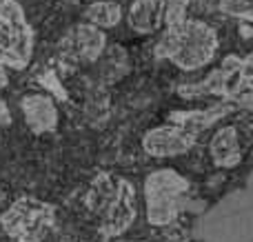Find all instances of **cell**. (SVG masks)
Instances as JSON below:
<instances>
[{"mask_svg": "<svg viewBox=\"0 0 253 242\" xmlns=\"http://www.w3.org/2000/svg\"><path fill=\"white\" fill-rule=\"evenodd\" d=\"M229 100H231L233 107H242V109L253 111V87H247V89H242V91L233 93Z\"/></svg>", "mask_w": 253, "mask_h": 242, "instance_id": "obj_19", "label": "cell"}, {"mask_svg": "<svg viewBox=\"0 0 253 242\" xmlns=\"http://www.w3.org/2000/svg\"><path fill=\"white\" fill-rule=\"evenodd\" d=\"M198 138L178 127H156L149 129L142 138V149L151 158H173L182 156L196 145Z\"/></svg>", "mask_w": 253, "mask_h": 242, "instance_id": "obj_8", "label": "cell"}, {"mask_svg": "<svg viewBox=\"0 0 253 242\" xmlns=\"http://www.w3.org/2000/svg\"><path fill=\"white\" fill-rule=\"evenodd\" d=\"M0 124L2 127H9L11 124V111H9L7 102H4V98L0 96Z\"/></svg>", "mask_w": 253, "mask_h": 242, "instance_id": "obj_20", "label": "cell"}, {"mask_svg": "<svg viewBox=\"0 0 253 242\" xmlns=\"http://www.w3.org/2000/svg\"><path fill=\"white\" fill-rule=\"evenodd\" d=\"M220 11L238 20L253 22V0H220Z\"/></svg>", "mask_w": 253, "mask_h": 242, "instance_id": "obj_15", "label": "cell"}, {"mask_svg": "<svg viewBox=\"0 0 253 242\" xmlns=\"http://www.w3.org/2000/svg\"><path fill=\"white\" fill-rule=\"evenodd\" d=\"M209 151L218 167H224V169L238 167L242 162V147H240V138H238V129L229 127V124L220 127L213 133V138H211Z\"/></svg>", "mask_w": 253, "mask_h": 242, "instance_id": "obj_12", "label": "cell"}, {"mask_svg": "<svg viewBox=\"0 0 253 242\" xmlns=\"http://www.w3.org/2000/svg\"><path fill=\"white\" fill-rule=\"evenodd\" d=\"M251 84H253V51H251L247 58H242V60H240V74H238V87H236V91H233V93L242 91V89L251 87ZM233 93H231V96H233ZM231 96H229V98H231Z\"/></svg>", "mask_w": 253, "mask_h": 242, "instance_id": "obj_17", "label": "cell"}, {"mask_svg": "<svg viewBox=\"0 0 253 242\" xmlns=\"http://www.w3.org/2000/svg\"><path fill=\"white\" fill-rule=\"evenodd\" d=\"M9 84V76H7V67L0 65V89H4Z\"/></svg>", "mask_w": 253, "mask_h": 242, "instance_id": "obj_21", "label": "cell"}, {"mask_svg": "<svg viewBox=\"0 0 253 242\" xmlns=\"http://www.w3.org/2000/svg\"><path fill=\"white\" fill-rule=\"evenodd\" d=\"M114 189H116V182H109V176L96 178L91 187V194L87 198V204L93 211H102L107 207V202L111 200V196H114Z\"/></svg>", "mask_w": 253, "mask_h": 242, "instance_id": "obj_14", "label": "cell"}, {"mask_svg": "<svg viewBox=\"0 0 253 242\" xmlns=\"http://www.w3.org/2000/svg\"><path fill=\"white\" fill-rule=\"evenodd\" d=\"M189 2H191V0H167L162 22H165L167 27H178V25H182V22H187Z\"/></svg>", "mask_w": 253, "mask_h": 242, "instance_id": "obj_16", "label": "cell"}, {"mask_svg": "<svg viewBox=\"0 0 253 242\" xmlns=\"http://www.w3.org/2000/svg\"><path fill=\"white\" fill-rule=\"evenodd\" d=\"M84 18H87L89 25L98 27V29H111L116 27L120 20H123V9H120L118 2L114 0H98V2H91L84 11Z\"/></svg>", "mask_w": 253, "mask_h": 242, "instance_id": "obj_13", "label": "cell"}, {"mask_svg": "<svg viewBox=\"0 0 253 242\" xmlns=\"http://www.w3.org/2000/svg\"><path fill=\"white\" fill-rule=\"evenodd\" d=\"M189 191V180L173 169H158L144 180L147 220L153 227H167L178 218L180 200Z\"/></svg>", "mask_w": 253, "mask_h": 242, "instance_id": "obj_3", "label": "cell"}, {"mask_svg": "<svg viewBox=\"0 0 253 242\" xmlns=\"http://www.w3.org/2000/svg\"><path fill=\"white\" fill-rule=\"evenodd\" d=\"M107 47V36L98 27L89 25V22H80V25L71 27L60 40V53L65 60L76 62V65H89L96 62L102 56Z\"/></svg>", "mask_w": 253, "mask_h": 242, "instance_id": "obj_5", "label": "cell"}, {"mask_svg": "<svg viewBox=\"0 0 253 242\" xmlns=\"http://www.w3.org/2000/svg\"><path fill=\"white\" fill-rule=\"evenodd\" d=\"M135 189L129 180L118 178L111 200L105 207V218H102L100 231L105 236H120L133 225L135 220Z\"/></svg>", "mask_w": 253, "mask_h": 242, "instance_id": "obj_7", "label": "cell"}, {"mask_svg": "<svg viewBox=\"0 0 253 242\" xmlns=\"http://www.w3.org/2000/svg\"><path fill=\"white\" fill-rule=\"evenodd\" d=\"M20 109L27 127L34 133H49L58 127L56 102L47 93H29L20 100Z\"/></svg>", "mask_w": 253, "mask_h": 242, "instance_id": "obj_9", "label": "cell"}, {"mask_svg": "<svg viewBox=\"0 0 253 242\" xmlns=\"http://www.w3.org/2000/svg\"><path fill=\"white\" fill-rule=\"evenodd\" d=\"M238 74H240V58L238 56H227L222 65L215 71H211L205 80L191 84H180L178 96L193 100V98H205V96H231L238 87Z\"/></svg>", "mask_w": 253, "mask_h": 242, "instance_id": "obj_6", "label": "cell"}, {"mask_svg": "<svg viewBox=\"0 0 253 242\" xmlns=\"http://www.w3.org/2000/svg\"><path fill=\"white\" fill-rule=\"evenodd\" d=\"M34 56V29L16 0H0V65L25 69Z\"/></svg>", "mask_w": 253, "mask_h": 242, "instance_id": "obj_2", "label": "cell"}, {"mask_svg": "<svg viewBox=\"0 0 253 242\" xmlns=\"http://www.w3.org/2000/svg\"><path fill=\"white\" fill-rule=\"evenodd\" d=\"M233 109H236V107H233L231 102H220V105H213V107H209V109L175 111V114L169 116V124L198 138V133L209 129V127H213L218 120H222L224 116H229Z\"/></svg>", "mask_w": 253, "mask_h": 242, "instance_id": "obj_10", "label": "cell"}, {"mask_svg": "<svg viewBox=\"0 0 253 242\" xmlns=\"http://www.w3.org/2000/svg\"><path fill=\"white\" fill-rule=\"evenodd\" d=\"M38 80H40V84H42V87L47 89L49 93H53V96L58 98V100H67L65 87L60 84V80H58V76L53 74V71H47V74H42Z\"/></svg>", "mask_w": 253, "mask_h": 242, "instance_id": "obj_18", "label": "cell"}, {"mask_svg": "<svg viewBox=\"0 0 253 242\" xmlns=\"http://www.w3.org/2000/svg\"><path fill=\"white\" fill-rule=\"evenodd\" d=\"M167 0H133L126 13V22L135 34H153L162 27Z\"/></svg>", "mask_w": 253, "mask_h": 242, "instance_id": "obj_11", "label": "cell"}, {"mask_svg": "<svg viewBox=\"0 0 253 242\" xmlns=\"http://www.w3.org/2000/svg\"><path fill=\"white\" fill-rule=\"evenodd\" d=\"M56 220V209L34 198H20L2 213L0 225L18 242H40Z\"/></svg>", "mask_w": 253, "mask_h": 242, "instance_id": "obj_4", "label": "cell"}, {"mask_svg": "<svg viewBox=\"0 0 253 242\" xmlns=\"http://www.w3.org/2000/svg\"><path fill=\"white\" fill-rule=\"evenodd\" d=\"M218 47L220 40L213 27L202 20H187L178 27H167L153 53L182 71H198L213 60Z\"/></svg>", "mask_w": 253, "mask_h": 242, "instance_id": "obj_1", "label": "cell"}]
</instances>
